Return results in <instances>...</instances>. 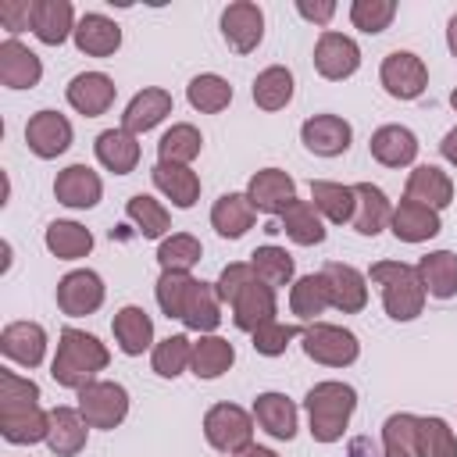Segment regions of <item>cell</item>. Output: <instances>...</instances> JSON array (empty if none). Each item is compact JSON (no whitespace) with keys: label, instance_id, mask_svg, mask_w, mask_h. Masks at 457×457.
<instances>
[{"label":"cell","instance_id":"6da1fadb","mask_svg":"<svg viewBox=\"0 0 457 457\" xmlns=\"http://www.w3.org/2000/svg\"><path fill=\"white\" fill-rule=\"evenodd\" d=\"M111 361L107 346L93 336V332H82V328H61L57 336V353L50 361V378L64 389H82L89 382H96L93 375L104 371Z\"/></svg>","mask_w":457,"mask_h":457},{"label":"cell","instance_id":"7a4b0ae2","mask_svg":"<svg viewBox=\"0 0 457 457\" xmlns=\"http://www.w3.org/2000/svg\"><path fill=\"white\" fill-rule=\"evenodd\" d=\"M307 407V421H311V436L314 443H336L343 439L353 411H357V389L346 382H314L303 396Z\"/></svg>","mask_w":457,"mask_h":457},{"label":"cell","instance_id":"3957f363","mask_svg":"<svg viewBox=\"0 0 457 457\" xmlns=\"http://www.w3.org/2000/svg\"><path fill=\"white\" fill-rule=\"evenodd\" d=\"M371 282L382 289V307L393 321H414L425 307V286H421V275L414 264H403V261H378L371 264Z\"/></svg>","mask_w":457,"mask_h":457},{"label":"cell","instance_id":"277c9868","mask_svg":"<svg viewBox=\"0 0 457 457\" xmlns=\"http://www.w3.org/2000/svg\"><path fill=\"white\" fill-rule=\"evenodd\" d=\"M300 346H303V353H307L314 364H325V368H346V364H353L357 353H361L357 336H353L350 328L328 325V321H311V325H303Z\"/></svg>","mask_w":457,"mask_h":457},{"label":"cell","instance_id":"5b68a950","mask_svg":"<svg viewBox=\"0 0 457 457\" xmlns=\"http://www.w3.org/2000/svg\"><path fill=\"white\" fill-rule=\"evenodd\" d=\"M204 436L218 453L236 457L253 443V414H246L239 403H214L204 414Z\"/></svg>","mask_w":457,"mask_h":457},{"label":"cell","instance_id":"8992f818","mask_svg":"<svg viewBox=\"0 0 457 457\" xmlns=\"http://www.w3.org/2000/svg\"><path fill=\"white\" fill-rule=\"evenodd\" d=\"M79 414L89 428H118L129 414V393L121 382H89L79 389Z\"/></svg>","mask_w":457,"mask_h":457},{"label":"cell","instance_id":"52a82bcc","mask_svg":"<svg viewBox=\"0 0 457 457\" xmlns=\"http://www.w3.org/2000/svg\"><path fill=\"white\" fill-rule=\"evenodd\" d=\"M378 79H382V86H386V93L393 100H418L428 89V68L411 50L386 54L382 57V68H378Z\"/></svg>","mask_w":457,"mask_h":457},{"label":"cell","instance_id":"ba28073f","mask_svg":"<svg viewBox=\"0 0 457 457\" xmlns=\"http://www.w3.org/2000/svg\"><path fill=\"white\" fill-rule=\"evenodd\" d=\"M314 68H318L321 79H332V82L350 79L361 68V46L350 36L325 29L314 43Z\"/></svg>","mask_w":457,"mask_h":457},{"label":"cell","instance_id":"9c48e42d","mask_svg":"<svg viewBox=\"0 0 457 457\" xmlns=\"http://www.w3.org/2000/svg\"><path fill=\"white\" fill-rule=\"evenodd\" d=\"M246 200L261 214H286V207L296 200V182L282 168H261L246 182Z\"/></svg>","mask_w":457,"mask_h":457},{"label":"cell","instance_id":"30bf717a","mask_svg":"<svg viewBox=\"0 0 457 457\" xmlns=\"http://www.w3.org/2000/svg\"><path fill=\"white\" fill-rule=\"evenodd\" d=\"M104 303V278L93 268H75L57 282V307L68 318L93 314Z\"/></svg>","mask_w":457,"mask_h":457},{"label":"cell","instance_id":"8fae6325","mask_svg":"<svg viewBox=\"0 0 457 457\" xmlns=\"http://www.w3.org/2000/svg\"><path fill=\"white\" fill-rule=\"evenodd\" d=\"M221 36L236 54H250L257 50V43L264 39V11L250 0H236L221 11Z\"/></svg>","mask_w":457,"mask_h":457},{"label":"cell","instance_id":"7c38bea8","mask_svg":"<svg viewBox=\"0 0 457 457\" xmlns=\"http://www.w3.org/2000/svg\"><path fill=\"white\" fill-rule=\"evenodd\" d=\"M25 143L36 157L54 161L71 146V121L61 111H36L25 125Z\"/></svg>","mask_w":457,"mask_h":457},{"label":"cell","instance_id":"4fadbf2b","mask_svg":"<svg viewBox=\"0 0 457 457\" xmlns=\"http://www.w3.org/2000/svg\"><path fill=\"white\" fill-rule=\"evenodd\" d=\"M321 278H325V289H328V307H336L343 314L364 311V303H368V282H364V275L353 264L328 261L321 268Z\"/></svg>","mask_w":457,"mask_h":457},{"label":"cell","instance_id":"5bb4252c","mask_svg":"<svg viewBox=\"0 0 457 457\" xmlns=\"http://www.w3.org/2000/svg\"><path fill=\"white\" fill-rule=\"evenodd\" d=\"M300 139L311 154L318 157H339L350 150V139H353V129L346 118L339 114H314L300 125Z\"/></svg>","mask_w":457,"mask_h":457},{"label":"cell","instance_id":"9a60e30c","mask_svg":"<svg viewBox=\"0 0 457 457\" xmlns=\"http://www.w3.org/2000/svg\"><path fill=\"white\" fill-rule=\"evenodd\" d=\"M54 196H57V204H64L71 211H89V207L100 204L104 182L89 164H68L54 179Z\"/></svg>","mask_w":457,"mask_h":457},{"label":"cell","instance_id":"2e32d148","mask_svg":"<svg viewBox=\"0 0 457 457\" xmlns=\"http://www.w3.org/2000/svg\"><path fill=\"white\" fill-rule=\"evenodd\" d=\"M0 353L21 368H39L46 357V332L39 321H11L0 332Z\"/></svg>","mask_w":457,"mask_h":457},{"label":"cell","instance_id":"e0dca14e","mask_svg":"<svg viewBox=\"0 0 457 457\" xmlns=\"http://www.w3.org/2000/svg\"><path fill=\"white\" fill-rule=\"evenodd\" d=\"M114 93H118V86H114V79L104 75V71H79V75L68 82V89H64L68 104H71L79 114H86V118H100V114L114 104Z\"/></svg>","mask_w":457,"mask_h":457},{"label":"cell","instance_id":"ac0fdd59","mask_svg":"<svg viewBox=\"0 0 457 457\" xmlns=\"http://www.w3.org/2000/svg\"><path fill=\"white\" fill-rule=\"evenodd\" d=\"M228 307H232V321H236V328H243V332H257L261 325L275 321V289H271L268 282L253 278V282H246V286L232 296Z\"/></svg>","mask_w":457,"mask_h":457},{"label":"cell","instance_id":"d6986e66","mask_svg":"<svg viewBox=\"0 0 457 457\" xmlns=\"http://www.w3.org/2000/svg\"><path fill=\"white\" fill-rule=\"evenodd\" d=\"M168 114H171V93L161 86H146L129 100V107L121 114V129L132 136H143V132L157 129Z\"/></svg>","mask_w":457,"mask_h":457},{"label":"cell","instance_id":"ffe728a7","mask_svg":"<svg viewBox=\"0 0 457 457\" xmlns=\"http://www.w3.org/2000/svg\"><path fill=\"white\" fill-rule=\"evenodd\" d=\"M389 228H393V236H396L400 243H425V239L439 236L443 221H439V211H432V207H425V204L403 196V200L393 207Z\"/></svg>","mask_w":457,"mask_h":457},{"label":"cell","instance_id":"44dd1931","mask_svg":"<svg viewBox=\"0 0 457 457\" xmlns=\"http://www.w3.org/2000/svg\"><path fill=\"white\" fill-rule=\"evenodd\" d=\"M75 11L68 0H32V36L46 46H61L75 36Z\"/></svg>","mask_w":457,"mask_h":457},{"label":"cell","instance_id":"7402d4cb","mask_svg":"<svg viewBox=\"0 0 457 457\" xmlns=\"http://www.w3.org/2000/svg\"><path fill=\"white\" fill-rule=\"evenodd\" d=\"M43 79V61L18 39L0 43V82L7 89H32Z\"/></svg>","mask_w":457,"mask_h":457},{"label":"cell","instance_id":"603a6c76","mask_svg":"<svg viewBox=\"0 0 457 457\" xmlns=\"http://www.w3.org/2000/svg\"><path fill=\"white\" fill-rule=\"evenodd\" d=\"M86 436H89V425L86 418L79 414V407H54L50 411V432H46V446L54 457H75L86 450Z\"/></svg>","mask_w":457,"mask_h":457},{"label":"cell","instance_id":"cb8c5ba5","mask_svg":"<svg viewBox=\"0 0 457 457\" xmlns=\"http://www.w3.org/2000/svg\"><path fill=\"white\" fill-rule=\"evenodd\" d=\"M371 157L386 168H407L418 157V136L407 125H382L371 132Z\"/></svg>","mask_w":457,"mask_h":457},{"label":"cell","instance_id":"d4e9b609","mask_svg":"<svg viewBox=\"0 0 457 457\" xmlns=\"http://www.w3.org/2000/svg\"><path fill=\"white\" fill-rule=\"evenodd\" d=\"M75 46L86 54V57H111L118 46H121V29L118 21H111L107 14H82L79 25H75Z\"/></svg>","mask_w":457,"mask_h":457},{"label":"cell","instance_id":"484cf974","mask_svg":"<svg viewBox=\"0 0 457 457\" xmlns=\"http://www.w3.org/2000/svg\"><path fill=\"white\" fill-rule=\"evenodd\" d=\"M403 196H407V200H418V204H425V207H432V211H443V207H450V200H453V182H450V175H446L443 168H436V164H418V168L407 175Z\"/></svg>","mask_w":457,"mask_h":457},{"label":"cell","instance_id":"4316f807","mask_svg":"<svg viewBox=\"0 0 457 457\" xmlns=\"http://www.w3.org/2000/svg\"><path fill=\"white\" fill-rule=\"evenodd\" d=\"M353 196H357V207H353V221L350 225L361 236H378L382 228H389L393 204H389V196L375 182H357L353 186Z\"/></svg>","mask_w":457,"mask_h":457},{"label":"cell","instance_id":"83f0119b","mask_svg":"<svg viewBox=\"0 0 457 457\" xmlns=\"http://www.w3.org/2000/svg\"><path fill=\"white\" fill-rule=\"evenodd\" d=\"M111 328H114V343H118V350L125 357H139L154 343V318L136 303L121 307L114 314V321H111Z\"/></svg>","mask_w":457,"mask_h":457},{"label":"cell","instance_id":"f1b7e54d","mask_svg":"<svg viewBox=\"0 0 457 457\" xmlns=\"http://www.w3.org/2000/svg\"><path fill=\"white\" fill-rule=\"evenodd\" d=\"M253 421L271 436L289 443L296 436V403L286 393H261L253 400Z\"/></svg>","mask_w":457,"mask_h":457},{"label":"cell","instance_id":"f546056e","mask_svg":"<svg viewBox=\"0 0 457 457\" xmlns=\"http://www.w3.org/2000/svg\"><path fill=\"white\" fill-rule=\"evenodd\" d=\"M50 432V411L36 407H18V411H0V436L14 446H32L46 443Z\"/></svg>","mask_w":457,"mask_h":457},{"label":"cell","instance_id":"4dcf8cb0","mask_svg":"<svg viewBox=\"0 0 457 457\" xmlns=\"http://www.w3.org/2000/svg\"><path fill=\"white\" fill-rule=\"evenodd\" d=\"M93 150H96V161L114 175H129L139 164V139L125 129H104L96 136Z\"/></svg>","mask_w":457,"mask_h":457},{"label":"cell","instance_id":"1f68e13d","mask_svg":"<svg viewBox=\"0 0 457 457\" xmlns=\"http://www.w3.org/2000/svg\"><path fill=\"white\" fill-rule=\"evenodd\" d=\"M150 179H154V186H157L175 207H182V211L200 200V175H196L189 164H164V161H157L154 171H150Z\"/></svg>","mask_w":457,"mask_h":457},{"label":"cell","instance_id":"d6a6232c","mask_svg":"<svg viewBox=\"0 0 457 457\" xmlns=\"http://www.w3.org/2000/svg\"><path fill=\"white\" fill-rule=\"evenodd\" d=\"M253 218H257V211H253V204L246 200V193H225V196H218L214 207H211V225H214V232L225 236V239L246 236V232L253 228Z\"/></svg>","mask_w":457,"mask_h":457},{"label":"cell","instance_id":"836d02e7","mask_svg":"<svg viewBox=\"0 0 457 457\" xmlns=\"http://www.w3.org/2000/svg\"><path fill=\"white\" fill-rule=\"evenodd\" d=\"M414 268H418L421 286H425L428 296L450 300V296L457 293V253H453V250H432V253H425Z\"/></svg>","mask_w":457,"mask_h":457},{"label":"cell","instance_id":"e575fe53","mask_svg":"<svg viewBox=\"0 0 457 457\" xmlns=\"http://www.w3.org/2000/svg\"><path fill=\"white\" fill-rule=\"evenodd\" d=\"M311 204L318 207L321 218H328L332 225H343V221H353L357 196H353V186L328 182V179H314V182H311Z\"/></svg>","mask_w":457,"mask_h":457},{"label":"cell","instance_id":"d590c367","mask_svg":"<svg viewBox=\"0 0 457 457\" xmlns=\"http://www.w3.org/2000/svg\"><path fill=\"white\" fill-rule=\"evenodd\" d=\"M282 218V232L296 243V246H318L321 239H325V221H321V214H318V207L311 204V200H293L289 207H286V214H278Z\"/></svg>","mask_w":457,"mask_h":457},{"label":"cell","instance_id":"8d00e7d4","mask_svg":"<svg viewBox=\"0 0 457 457\" xmlns=\"http://www.w3.org/2000/svg\"><path fill=\"white\" fill-rule=\"evenodd\" d=\"M43 243L57 261H79L93 250V232L79 221H50L43 232Z\"/></svg>","mask_w":457,"mask_h":457},{"label":"cell","instance_id":"74e56055","mask_svg":"<svg viewBox=\"0 0 457 457\" xmlns=\"http://www.w3.org/2000/svg\"><path fill=\"white\" fill-rule=\"evenodd\" d=\"M236 361V346L221 336H200L193 343V357H189V368L196 378H221Z\"/></svg>","mask_w":457,"mask_h":457},{"label":"cell","instance_id":"f35d334b","mask_svg":"<svg viewBox=\"0 0 457 457\" xmlns=\"http://www.w3.org/2000/svg\"><path fill=\"white\" fill-rule=\"evenodd\" d=\"M418 432H421V418H418V414H407V411L389 414L386 425H382L386 457H421Z\"/></svg>","mask_w":457,"mask_h":457},{"label":"cell","instance_id":"ab89813d","mask_svg":"<svg viewBox=\"0 0 457 457\" xmlns=\"http://www.w3.org/2000/svg\"><path fill=\"white\" fill-rule=\"evenodd\" d=\"M200 146H204L200 129L189 125V121H179V125H171V129L161 136V143H157V161H164V164H193V161L200 157Z\"/></svg>","mask_w":457,"mask_h":457},{"label":"cell","instance_id":"60d3db41","mask_svg":"<svg viewBox=\"0 0 457 457\" xmlns=\"http://www.w3.org/2000/svg\"><path fill=\"white\" fill-rule=\"evenodd\" d=\"M125 214H129V221L139 228V236H143V239H164V236H168V228H171V214H168V207H164L161 200L146 196V193L129 196Z\"/></svg>","mask_w":457,"mask_h":457},{"label":"cell","instance_id":"b9f144b4","mask_svg":"<svg viewBox=\"0 0 457 457\" xmlns=\"http://www.w3.org/2000/svg\"><path fill=\"white\" fill-rule=\"evenodd\" d=\"M221 321V300H218V289L211 282H196L186 311H182V325L200 332V336H211Z\"/></svg>","mask_w":457,"mask_h":457},{"label":"cell","instance_id":"7bdbcfd3","mask_svg":"<svg viewBox=\"0 0 457 457\" xmlns=\"http://www.w3.org/2000/svg\"><path fill=\"white\" fill-rule=\"evenodd\" d=\"M253 104L261 111H282L289 100H293V71L282 68V64H271L264 68L257 79H253Z\"/></svg>","mask_w":457,"mask_h":457},{"label":"cell","instance_id":"ee69618b","mask_svg":"<svg viewBox=\"0 0 457 457\" xmlns=\"http://www.w3.org/2000/svg\"><path fill=\"white\" fill-rule=\"evenodd\" d=\"M328 307V289H325V278L321 271H311V275H300L289 289V311L300 318V321H318V314Z\"/></svg>","mask_w":457,"mask_h":457},{"label":"cell","instance_id":"f6af8a7d","mask_svg":"<svg viewBox=\"0 0 457 457\" xmlns=\"http://www.w3.org/2000/svg\"><path fill=\"white\" fill-rule=\"evenodd\" d=\"M186 100H189L200 114H218V111H225V107L232 104V86H228V79H221V75H214V71H204V75L189 79Z\"/></svg>","mask_w":457,"mask_h":457},{"label":"cell","instance_id":"bcb514c9","mask_svg":"<svg viewBox=\"0 0 457 457\" xmlns=\"http://www.w3.org/2000/svg\"><path fill=\"white\" fill-rule=\"evenodd\" d=\"M196 282H200V278H193L189 271H161V278H157V286H154L157 307H161L168 318H179V321H182V311H186V303H189Z\"/></svg>","mask_w":457,"mask_h":457},{"label":"cell","instance_id":"7dc6e473","mask_svg":"<svg viewBox=\"0 0 457 457\" xmlns=\"http://www.w3.org/2000/svg\"><path fill=\"white\" fill-rule=\"evenodd\" d=\"M200 257H204V246H200V239L189 236V232H171V236H164L161 246H157V264H161V271H189Z\"/></svg>","mask_w":457,"mask_h":457},{"label":"cell","instance_id":"c3c4849f","mask_svg":"<svg viewBox=\"0 0 457 457\" xmlns=\"http://www.w3.org/2000/svg\"><path fill=\"white\" fill-rule=\"evenodd\" d=\"M250 264H253L257 278H261V282H268L271 289H278V286H289V282H293V253H289V250H282V246H275V243L257 246V250L250 253Z\"/></svg>","mask_w":457,"mask_h":457},{"label":"cell","instance_id":"681fc988","mask_svg":"<svg viewBox=\"0 0 457 457\" xmlns=\"http://www.w3.org/2000/svg\"><path fill=\"white\" fill-rule=\"evenodd\" d=\"M189 357H193V343L182 332H175V336H168V339H161L154 346L150 364H154V371L161 378H175V375H182L189 368Z\"/></svg>","mask_w":457,"mask_h":457},{"label":"cell","instance_id":"f907efd6","mask_svg":"<svg viewBox=\"0 0 457 457\" xmlns=\"http://www.w3.org/2000/svg\"><path fill=\"white\" fill-rule=\"evenodd\" d=\"M396 18V4L393 0H353L350 4V21L353 29L375 36V32H386L389 21Z\"/></svg>","mask_w":457,"mask_h":457},{"label":"cell","instance_id":"816d5d0a","mask_svg":"<svg viewBox=\"0 0 457 457\" xmlns=\"http://www.w3.org/2000/svg\"><path fill=\"white\" fill-rule=\"evenodd\" d=\"M418 443H421V457H457V436H453V428H450L443 418H436V414L421 418Z\"/></svg>","mask_w":457,"mask_h":457},{"label":"cell","instance_id":"f5cc1de1","mask_svg":"<svg viewBox=\"0 0 457 457\" xmlns=\"http://www.w3.org/2000/svg\"><path fill=\"white\" fill-rule=\"evenodd\" d=\"M39 403V386L32 378H21L18 371H0V411H18V407H36Z\"/></svg>","mask_w":457,"mask_h":457},{"label":"cell","instance_id":"db71d44e","mask_svg":"<svg viewBox=\"0 0 457 457\" xmlns=\"http://www.w3.org/2000/svg\"><path fill=\"white\" fill-rule=\"evenodd\" d=\"M300 325H286V321H268V325H261L257 332H250L253 336V350L261 353V357H278V353H286V346L293 343V339H300Z\"/></svg>","mask_w":457,"mask_h":457},{"label":"cell","instance_id":"11a10c76","mask_svg":"<svg viewBox=\"0 0 457 457\" xmlns=\"http://www.w3.org/2000/svg\"><path fill=\"white\" fill-rule=\"evenodd\" d=\"M253 278H257V271H253L250 261H232V264H225L221 275H218V282H214L218 300H221V303H232V296H236L246 282H253Z\"/></svg>","mask_w":457,"mask_h":457},{"label":"cell","instance_id":"9f6ffc18","mask_svg":"<svg viewBox=\"0 0 457 457\" xmlns=\"http://www.w3.org/2000/svg\"><path fill=\"white\" fill-rule=\"evenodd\" d=\"M0 25L11 32V39L32 29V0H0Z\"/></svg>","mask_w":457,"mask_h":457},{"label":"cell","instance_id":"6f0895ef","mask_svg":"<svg viewBox=\"0 0 457 457\" xmlns=\"http://www.w3.org/2000/svg\"><path fill=\"white\" fill-rule=\"evenodd\" d=\"M296 11H300V18H307V21H314V25H328L332 21V14H336V4L332 0H296Z\"/></svg>","mask_w":457,"mask_h":457},{"label":"cell","instance_id":"680465c9","mask_svg":"<svg viewBox=\"0 0 457 457\" xmlns=\"http://www.w3.org/2000/svg\"><path fill=\"white\" fill-rule=\"evenodd\" d=\"M439 154H443V157H446V161L457 168V125H453V129L443 136V143H439Z\"/></svg>","mask_w":457,"mask_h":457},{"label":"cell","instance_id":"91938a15","mask_svg":"<svg viewBox=\"0 0 457 457\" xmlns=\"http://www.w3.org/2000/svg\"><path fill=\"white\" fill-rule=\"evenodd\" d=\"M350 457H378V453H375V443L371 439H353L350 443Z\"/></svg>","mask_w":457,"mask_h":457},{"label":"cell","instance_id":"94428289","mask_svg":"<svg viewBox=\"0 0 457 457\" xmlns=\"http://www.w3.org/2000/svg\"><path fill=\"white\" fill-rule=\"evenodd\" d=\"M239 457H278V453H275V450H268V446H257V443H250V446H246Z\"/></svg>","mask_w":457,"mask_h":457},{"label":"cell","instance_id":"6125c7cd","mask_svg":"<svg viewBox=\"0 0 457 457\" xmlns=\"http://www.w3.org/2000/svg\"><path fill=\"white\" fill-rule=\"evenodd\" d=\"M446 46H450V54L457 57V14H453L450 25H446Z\"/></svg>","mask_w":457,"mask_h":457},{"label":"cell","instance_id":"be15d7a7","mask_svg":"<svg viewBox=\"0 0 457 457\" xmlns=\"http://www.w3.org/2000/svg\"><path fill=\"white\" fill-rule=\"evenodd\" d=\"M450 107H453V111H457V89H453V93H450Z\"/></svg>","mask_w":457,"mask_h":457},{"label":"cell","instance_id":"e7e4bbea","mask_svg":"<svg viewBox=\"0 0 457 457\" xmlns=\"http://www.w3.org/2000/svg\"><path fill=\"white\" fill-rule=\"evenodd\" d=\"M382 457H386V453H382Z\"/></svg>","mask_w":457,"mask_h":457}]
</instances>
